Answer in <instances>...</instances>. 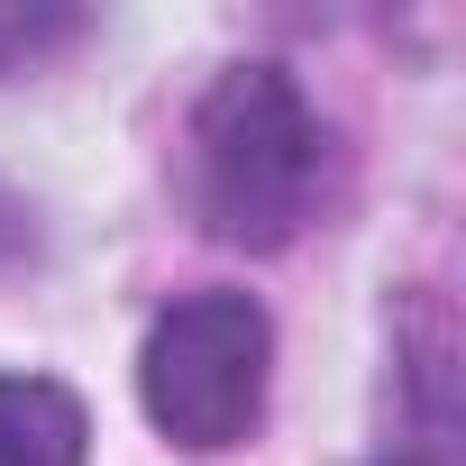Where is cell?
<instances>
[{
  "instance_id": "obj_1",
  "label": "cell",
  "mask_w": 466,
  "mask_h": 466,
  "mask_svg": "<svg viewBox=\"0 0 466 466\" xmlns=\"http://www.w3.org/2000/svg\"><path fill=\"white\" fill-rule=\"evenodd\" d=\"M320 192V119L284 65H228L192 110V210L219 248H293Z\"/></svg>"
},
{
  "instance_id": "obj_2",
  "label": "cell",
  "mask_w": 466,
  "mask_h": 466,
  "mask_svg": "<svg viewBox=\"0 0 466 466\" xmlns=\"http://www.w3.org/2000/svg\"><path fill=\"white\" fill-rule=\"evenodd\" d=\"M275 320L257 293H183L137 348V402L174 448H238L266 420Z\"/></svg>"
},
{
  "instance_id": "obj_3",
  "label": "cell",
  "mask_w": 466,
  "mask_h": 466,
  "mask_svg": "<svg viewBox=\"0 0 466 466\" xmlns=\"http://www.w3.org/2000/svg\"><path fill=\"white\" fill-rule=\"evenodd\" d=\"M92 411L56 375H0V466H83Z\"/></svg>"
},
{
  "instance_id": "obj_4",
  "label": "cell",
  "mask_w": 466,
  "mask_h": 466,
  "mask_svg": "<svg viewBox=\"0 0 466 466\" xmlns=\"http://www.w3.org/2000/svg\"><path fill=\"white\" fill-rule=\"evenodd\" d=\"M92 19L56 10V0H0V74H37L46 56H65Z\"/></svg>"
},
{
  "instance_id": "obj_5",
  "label": "cell",
  "mask_w": 466,
  "mask_h": 466,
  "mask_svg": "<svg viewBox=\"0 0 466 466\" xmlns=\"http://www.w3.org/2000/svg\"><path fill=\"white\" fill-rule=\"evenodd\" d=\"M0 228H19V238H37V228H28V201H10V192H0Z\"/></svg>"
},
{
  "instance_id": "obj_6",
  "label": "cell",
  "mask_w": 466,
  "mask_h": 466,
  "mask_svg": "<svg viewBox=\"0 0 466 466\" xmlns=\"http://www.w3.org/2000/svg\"><path fill=\"white\" fill-rule=\"evenodd\" d=\"M384 466H439V457H384Z\"/></svg>"
}]
</instances>
